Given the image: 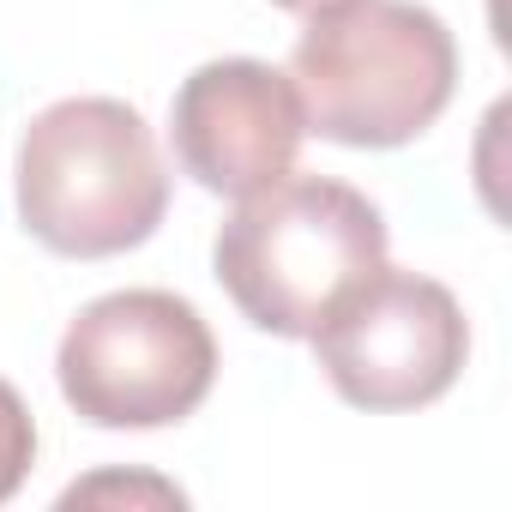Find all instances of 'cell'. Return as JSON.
<instances>
[{
  "instance_id": "6da1fadb",
  "label": "cell",
  "mask_w": 512,
  "mask_h": 512,
  "mask_svg": "<svg viewBox=\"0 0 512 512\" xmlns=\"http://www.w3.org/2000/svg\"><path fill=\"white\" fill-rule=\"evenodd\" d=\"M211 266L241 320L272 338H314V326L386 266V217L350 181L290 169L235 205Z\"/></svg>"
},
{
  "instance_id": "7a4b0ae2",
  "label": "cell",
  "mask_w": 512,
  "mask_h": 512,
  "mask_svg": "<svg viewBox=\"0 0 512 512\" xmlns=\"http://www.w3.org/2000/svg\"><path fill=\"white\" fill-rule=\"evenodd\" d=\"M290 79L320 139L392 151L428 133L452 103L458 43L416 0H332L308 13Z\"/></svg>"
},
{
  "instance_id": "3957f363",
  "label": "cell",
  "mask_w": 512,
  "mask_h": 512,
  "mask_svg": "<svg viewBox=\"0 0 512 512\" xmlns=\"http://www.w3.org/2000/svg\"><path fill=\"white\" fill-rule=\"evenodd\" d=\"M169 169L121 97H61L19 139V217L61 260H115L157 235Z\"/></svg>"
},
{
  "instance_id": "277c9868",
  "label": "cell",
  "mask_w": 512,
  "mask_h": 512,
  "mask_svg": "<svg viewBox=\"0 0 512 512\" xmlns=\"http://www.w3.org/2000/svg\"><path fill=\"white\" fill-rule=\"evenodd\" d=\"M55 380L91 428H169L211 398L217 338L175 290H115L61 332Z\"/></svg>"
},
{
  "instance_id": "5b68a950",
  "label": "cell",
  "mask_w": 512,
  "mask_h": 512,
  "mask_svg": "<svg viewBox=\"0 0 512 512\" xmlns=\"http://www.w3.org/2000/svg\"><path fill=\"white\" fill-rule=\"evenodd\" d=\"M314 356L344 404L422 410L464 374L470 320L446 284L380 266L314 326Z\"/></svg>"
},
{
  "instance_id": "8992f818",
  "label": "cell",
  "mask_w": 512,
  "mask_h": 512,
  "mask_svg": "<svg viewBox=\"0 0 512 512\" xmlns=\"http://www.w3.org/2000/svg\"><path fill=\"white\" fill-rule=\"evenodd\" d=\"M308 115L296 97V79L272 61H205L181 79L169 103V145L175 163L223 199H247L272 181H284L302 157Z\"/></svg>"
},
{
  "instance_id": "52a82bcc",
  "label": "cell",
  "mask_w": 512,
  "mask_h": 512,
  "mask_svg": "<svg viewBox=\"0 0 512 512\" xmlns=\"http://www.w3.org/2000/svg\"><path fill=\"white\" fill-rule=\"evenodd\" d=\"M37 464V422L19 398V386L0 380V506H7Z\"/></svg>"
},
{
  "instance_id": "ba28073f",
  "label": "cell",
  "mask_w": 512,
  "mask_h": 512,
  "mask_svg": "<svg viewBox=\"0 0 512 512\" xmlns=\"http://www.w3.org/2000/svg\"><path fill=\"white\" fill-rule=\"evenodd\" d=\"M157 500V506H187V494L181 488H169V482H157V476H97V482H73L67 494H61V506H91V500Z\"/></svg>"
},
{
  "instance_id": "9c48e42d",
  "label": "cell",
  "mask_w": 512,
  "mask_h": 512,
  "mask_svg": "<svg viewBox=\"0 0 512 512\" xmlns=\"http://www.w3.org/2000/svg\"><path fill=\"white\" fill-rule=\"evenodd\" d=\"M272 7H284V13H302V19H308V13H320V7H332V0H272Z\"/></svg>"
}]
</instances>
